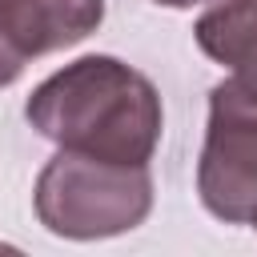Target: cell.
Masks as SVG:
<instances>
[{"instance_id":"cell-1","label":"cell","mask_w":257,"mask_h":257,"mask_svg":"<svg viewBox=\"0 0 257 257\" xmlns=\"http://www.w3.org/2000/svg\"><path fill=\"white\" fill-rule=\"evenodd\" d=\"M24 116L44 141L116 165H149L165 128L157 84L133 64L100 52L40 80Z\"/></svg>"},{"instance_id":"cell-6","label":"cell","mask_w":257,"mask_h":257,"mask_svg":"<svg viewBox=\"0 0 257 257\" xmlns=\"http://www.w3.org/2000/svg\"><path fill=\"white\" fill-rule=\"evenodd\" d=\"M153 4H165V8H193V4H201V0H153Z\"/></svg>"},{"instance_id":"cell-5","label":"cell","mask_w":257,"mask_h":257,"mask_svg":"<svg viewBox=\"0 0 257 257\" xmlns=\"http://www.w3.org/2000/svg\"><path fill=\"white\" fill-rule=\"evenodd\" d=\"M197 48L225 68H257V0H213L193 24Z\"/></svg>"},{"instance_id":"cell-4","label":"cell","mask_w":257,"mask_h":257,"mask_svg":"<svg viewBox=\"0 0 257 257\" xmlns=\"http://www.w3.org/2000/svg\"><path fill=\"white\" fill-rule=\"evenodd\" d=\"M104 20V0H0V88L48 52L88 40Z\"/></svg>"},{"instance_id":"cell-7","label":"cell","mask_w":257,"mask_h":257,"mask_svg":"<svg viewBox=\"0 0 257 257\" xmlns=\"http://www.w3.org/2000/svg\"><path fill=\"white\" fill-rule=\"evenodd\" d=\"M249 225H253V229H257V205H253V213H249Z\"/></svg>"},{"instance_id":"cell-2","label":"cell","mask_w":257,"mask_h":257,"mask_svg":"<svg viewBox=\"0 0 257 257\" xmlns=\"http://www.w3.org/2000/svg\"><path fill=\"white\" fill-rule=\"evenodd\" d=\"M36 217L52 237L104 241L120 237L153 213L149 165H116L60 149L36 177Z\"/></svg>"},{"instance_id":"cell-3","label":"cell","mask_w":257,"mask_h":257,"mask_svg":"<svg viewBox=\"0 0 257 257\" xmlns=\"http://www.w3.org/2000/svg\"><path fill=\"white\" fill-rule=\"evenodd\" d=\"M197 193L225 225H245L257 205V68H237L209 88Z\"/></svg>"}]
</instances>
